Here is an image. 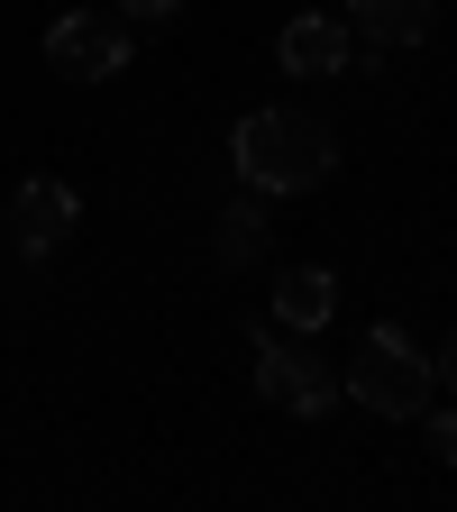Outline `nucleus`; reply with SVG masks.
Returning a JSON list of instances; mask_svg holds the SVG:
<instances>
[{"label":"nucleus","mask_w":457,"mask_h":512,"mask_svg":"<svg viewBox=\"0 0 457 512\" xmlns=\"http://www.w3.org/2000/svg\"><path fill=\"white\" fill-rule=\"evenodd\" d=\"M119 10L138 19V28H174V19H183V0H119Z\"/></svg>","instance_id":"nucleus-11"},{"label":"nucleus","mask_w":457,"mask_h":512,"mask_svg":"<svg viewBox=\"0 0 457 512\" xmlns=\"http://www.w3.org/2000/svg\"><path fill=\"white\" fill-rule=\"evenodd\" d=\"M339 320V275L330 266H284L275 275V330L311 339V330H330Z\"/></svg>","instance_id":"nucleus-7"},{"label":"nucleus","mask_w":457,"mask_h":512,"mask_svg":"<svg viewBox=\"0 0 457 512\" xmlns=\"http://www.w3.org/2000/svg\"><path fill=\"white\" fill-rule=\"evenodd\" d=\"M74 220H83V202H74V183H55V174H28V183L10 192V238H19L28 256L64 247V238H74Z\"/></svg>","instance_id":"nucleus-5"},{"label":"nucleus","mask_w":457,"mask_h":512,"mask_svg":"<svg viewBox=\"0 0 457 512\" xmlns=\"http://www.w3.org/2000/svg\"><path fill=\"white\" fill-rule=\"evenodd\" d=\"M421 448L439 467H457V412H421Z\"/></svg>","instance_id":"nucleus-10"},{"label":"nucleus","mask_w":457,"mask_h":512,"mask_svg":"<svg viewBox=\"0 0 457 512\" xmlns=\"http://www.w3.org/2000/svg\"><path fill=\"white\" fill-rule=\"evenodd\" d=\"M430 384H448V394H457V330H448V339L430 348Z\"/></svg>","instance_id":"nucleus-12"},{"label":"nucleus","mask_w":457,"mask_h":512,"mask_svg":"<svg viewBox=\"0 0 457 512\" xmlns=\"http://www.w3.org/2000/svg\"><path fill=\"white\" fill-rule=\"evenodd\" d=\"M256 394H266L275 412H293V421H330L339 412V366L330 357H311V348H293L275 320H256Z\"/></svg>","instance_id":"nucleus-3"},{"label":"nucleus","mask_w":457,"mask_h":512,"mask_svg":"<svg viewBox=\"0 0 457 512\" xmlns=\"http://www.w3.org/2000/svg\"><path fill=\"white\" fill-rule=\"evenodd\" d=\"M275 64L284 74H302V83H330V74H348V28L330 19V10H293L284 19V37H275Z\"/></svg>","instance_id":"nucleus-6"},{"label":"nucleus","mask_w":457,"mask_h":512,"mask_svg":"<svg viewBox=\"0 0 457 512\" xmlns=\"http://www.w3.org/2000/svg\"><path fill=\"white\" fill-rule=\"evenodd\" d=\"M339 394L366 403L375 421H421L430 412V357L394 330V320H375V330L357 339V357L339 366Z\"/></svg>","instance_id":"nucleus-2"},{"label":"nucleus","mask_w":457,"mask_h":512,"mask_svg":"<svg viewBox=\"0 0 457 512\" xmlns=\"http://www.w3.org/2000/svg\"><path fill=\"white\" fill-rule=\"evenodd\" d=\"M348 28L366 46H421L430 37V0H348Z\"/></svg>","instance_id":"nucleus-8"},{"label":"nucleus","mask_w":457,"mask_h":512,"mask_svg":"<svg viewBox=\"0 0 457 512\" xmlns=\"http://www.w3.org/2000/svg\"><path fill=\"white\" fill-rule=\"evenodd\" d=\"M46 64L74 74V83H110V74H128V28L101 19V10H64L46 28Z\"/></svg>","instance_id":"nucleus-4"},{"label":"nucleus","mask_w":457,"mask_h":512,"mask_svg":"<svg viewBox=\"0 0 457 512\" xmlns=\"http://www.w3.org/2000/svg\"><path fill=\"white\" fill-rule=\"evenodd\" d=\"M229 156H238V183L266 192V202H293V192H320L339 165V138L320 110H247L229 128Z\"/></svg>","instance_id":"nucleus-1"},{"label":"nucleus","mask_w":457,"mask_h":512,"mask_svg":"<svg viewBox=\"0 0 457 512\" xmlns=\"http://www.w3.org/2000/svg\"><path fill=\"white\" fill-rule=\"evenodd\" d=\"M256 247H266V192H247L220 220V266H256Z\"/></svg>","instance_id":"nucleus-9"}]
</instances>
